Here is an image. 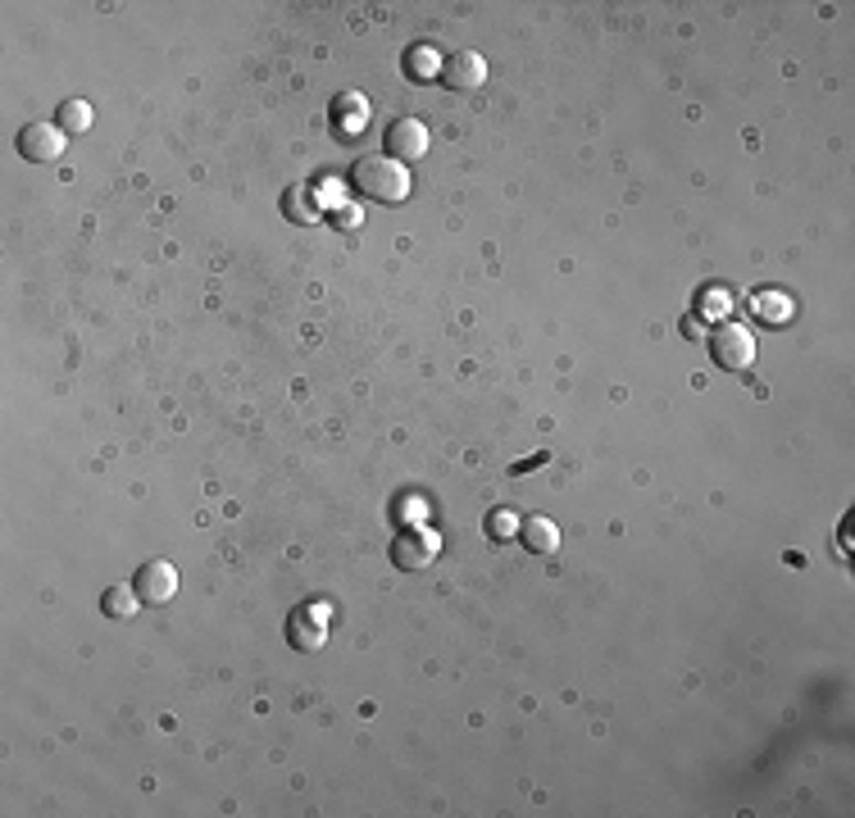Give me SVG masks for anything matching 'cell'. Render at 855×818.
I'll return each mask as SVG.
<instances>
[{
    "mask_svg": "<svg viewBox=\"0 0 855 818\" xmlns=\"http://www.w3.org/2000/svg\"><path fill=\"white\" fill-rule=\"evenodd\" d=\"M351 187L360 196H368V201L400 205L405 196H410V173H405V164L392 160V155H364L351 169Z\"/></svg>",
    "mask_w": 855,
    "mask_h": 818,
    "instance_id": "6da1fadb",
    "label": "cell"
},
{
    "mask_svg": "<svg viewBox=\"0 0 855 818\" xmlns=\"http://www.w3.org/2000/svg\"><path fill=\"white\" fill-rule=\"evenodd\" d=\"M437 555H441V541H437L432 528H405V532L392 541V560H396V569H405V573L428 569Z\"/></svg>",
    "mask_w": 855,
    "mask_h": 818,
    "instance_id": "7a4b0ae2",
    "label": "cell"
},
{
    "mask_svg": "<svg viewBox=\"0 0 855 818\" xmlns=\"http://www.w3.org/2000/svg\"><path fill=\"white\" fill-rule=\"evenodd\" d=\"M710 355L719 359V368H751L756 364V337L747 327H737V323H724L715 327V337H710Z\"/></svg>",
    "mask_w": 855,
    "mask_h": 818,
    "instance_id": "3957f363",
    "label": "cell"
},
{
    "mask_svg": "<svg viewBox=\"0 0 855 818\" xmlns=\"http://www.w3.org/2000/svg\"><path fill=\"white\" fill-rule=\"evenodd\" d=\"M287 642L296 650H323V642H328V614L319 605H301V610L287 618Z\"/></svg>",
    "mask_w": 855,
    "mask_h": 818,
    "instance_id": "277c9868",
    "label": "cell"
},
{
    "mask_svg": "<svg viewBox=\"0 0 855 818\" xmlns=\"http://www.w3.org/2000/svg\"><path fill=\"white\" fill-rule=\"evenodd\" d=\"M387 155L410 164V160H424L428 155V128L419 119H396L387 128Z\"/></svg>",
    "mask_w": 855,
    "mask_h": 818,
    "instance_id": "5b68a950",
    "label": "cell"
},
{
    "mask_svg": "<svg viewBox=\"0 0 855 818\" xmlns=\"http://www.w3.org/2000/svg\"><path fill=\"white\" fill-rule=\"evenodd\" d=\"M441 83L456 87V92H473V87L488 83V64H482L478 51H456V55L441 60Z\"/></svg>",
    "mask_w": 855,
    "mask_h": 818,
    "instance_id": "8992f818",
    "label": "cell"
},
{
    "mask_svg": "<svg viewBox=\"0 0 855 818\" xmlns=\"http://www.w3.org/2000/svg\"><path fill=\"white\" fill-rule=\"evenodd\" d=\"M137 596H141V605H169L173 601V591H178V573H173V564H164V560H151V564H141V573H137Z\"/></svg>",
    "mask_w": 855,
    "mask_h": 818,
    "instance_id": "52a82bcc",
    "label": "cell"
},
{
    "mask_svg": "<svg viewBox=\"0 0 855 818\" xmlns=\"http://www.w3.org/2000/svg\"><path fill=\"white\" fill-rule=\"evenodd\" d=\"M328 119H332V132H338L342 141L364 137V128H368V100H364L360 92H342L338 100H332Z\"/></svg>",
    "mask_w": 855,
    "mask_h": 818,
    "instance_id": "ba28073f",
    "label": "cell"
},
{
    "mask_svg": "<svg viewBox=\"0 0 855 818\" xmlns=\"http://www.w3.org/2000/svg\"><path fill=\"white\" fill-rule=\"evenodd\" d=\"M19 151L36 164H46V160H60L64 155V128L60 123H28L19 132Z\"/></svg>",
    "mask_w": 855,
    "mask_h": 818,
    "instance_id": "9c48e42d",
    "label": "cell"
},
{
    "mask_svg": "<svg viewBox=\"0 0 855 818\" xmlns=\"http://www.w3.org/2000/svg\"><path fill=\"white\" fill-rule=\"evenodd\" d=\"M519 537H524V546L533 555H555V550H560V528H555L551 518H542V514L524 518V524H519Z\"/></svg>",
    "mask_w": 855,
    "mask_h": 818,
    "instance_id": "30bf717a",
    "label": "cell"
},
{
    "mask_svg": "<svg viewBox=\"0 0 855 818\" xmlns=\"http://www.w3.org/2000/svg\"><path fill=\"white\" fill-rule=\"evenodd\" d=\"M405 73H410L415 83L441 78V55H437L428 42H419V46H410V51H405Z\"/></svg>",
    "mask_w": 855,
    "mask_h": 818,
    "instance_id": "8fae6325",
    "label": "cell"
},
{
    "mask_svg": "<svg viewBox=\"0 0 855 818\" xmlns=\"http://www.w3.org/2000/svg\"><path fill=\"white\" fill-rule=\"evenodd\" d=\"M756 319H765V323H783V319H792V301L783 291H760L756 295Z\"/></svg>",
    "mask_w": 855,
    "mask_h": 818,
    "instance_id": "7c38bea8",
    "label": "cell"
},
{
    "mask_svg": "<svg viewBox=\"0 0 855 818\" xmlns=\"http://www.w3.org/2000/svg\"><path fill=\"white\" fill-rule=\"evenodd\" d=\"M137 605H141L137 586H109V591H105V614H109V618H132Z\"/></svg>",
    "mask_w": 855,
    "mask_h": 818,
    "instance_id": "4fadbf2b",
    "label": "cell"
},
{
    "mask_svg": "<svg viewBox=\"0 0 855 818\" xmlns=\"http://www.w3.org/2000/svg\"><path fill=\"white\" fill-rule=\"evenodd\" d=\"M60 128L64 132H87L92 128V105L87 100H64L60 105Z\"/></svg>",
    "mask_w": 855,
    "mask_h": 818,
    "instance_id": "5bb4252c",
    "label": "cell"
},
{
    "mask_svg": "<svg viewBox=\"0 0 855 818\" xmlns=\"http://www.w3.org/2000/svg\"><path fill=\"white\" fill-rule=\"evenodd\" d=\"M519 524H524L519 514H510V509H492V514H488V537H492V541H510V537L519 532Z\"/></svg>",
    "mask_w": 855,
    "mask_h": 818,
    "instance_id": "9a60e30c",
    "label": "cell"
},
{
    "mask_svg": "<svg viewBox=\"0 0 855 818\" xmlns=\"http://www.w3.org/2000/svg\"><path fill=\"white\" fill-rule=\"evenodd\" d=\"M733 310V295L724 287H710V291H701V314L705 319H724Z\"/></svg>",
    "mask_w": 855,
    "mask_h": 818,
    "instance_id": "2e32d148",
    "label": "cell"
}]
</instances>
